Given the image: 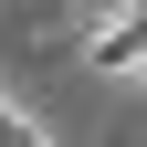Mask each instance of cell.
<instances>
[{
  "label": "cell",
  "mask_w": 147,
  "mask_h": 147,
  "mask_svg": "<svg viewBox=\"0 0 147 147\" xmlns=\"http://www.w3.org/2000/svg\"><path fill=\"white\" fill-rule=\"evenodd\" d=\"M95 63H147V11H116L95 32Z\"/></svg>",
  "instance_id": "1"
},
{
  "label": "cell",
  "mask_w": 147,
  "mask_h": 147,
  "mask_svg": "<svg viewBox=\"0 0 147 147\" xmlns=\"http://www.w3.org/2000/svg\"><path fill=\"white\" fill-rule=\"evenodd\" d=\"M0 137H11V147H21V137H32V126H21V116H11V105H0Z\"/></svg>",
  "instance_id": "2"
}]
</instances>
